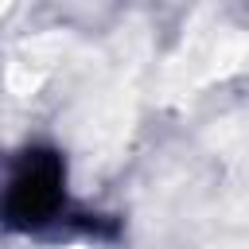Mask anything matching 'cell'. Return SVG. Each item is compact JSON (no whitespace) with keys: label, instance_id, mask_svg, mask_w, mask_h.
I'll list each match as a JSON object with an SVG mask.
<instances>
[{"label":"cell","instance_id":"cell-1","mask_svg":"<svg viewBox=\"0 0 249 249\" xmlns=\"http://www.w3.org/2000/svg\"><path fill=\"white\" fill-rule=\"evenodd\" d=\"M66 202V183H62V163L51 152H27L23 163L12 171L4 187V214L16 226H43L51 222Z\"/></svg>","mask_w":249,"mask_h":249}]
</instances>
